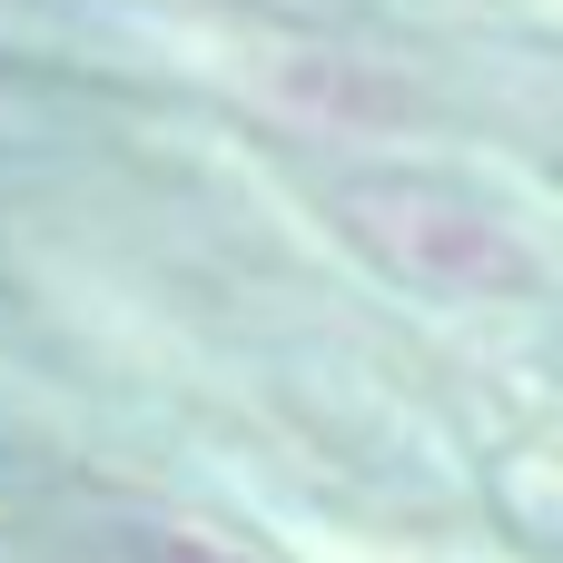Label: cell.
I'll return each mask as SVG.
<instances>
[{
    "label": "cell",
    "mask_w": 563,
    "mask_h": 563,
    "mask_svg": "<svg viewBox=\"0 0 563 563\" xmlns=\"http://www.w3.org/2000/svg\"><path fill=\"white\" fill-rule=\"evenodd\" d=\"M119 563H247V554H228V544H208L188 525H129L119 534Z\"/></svg>",
    "instance_id": "obj_2"
},
{
    "label": "cell",
    "mask_w": 563,
    "mask_h": 563,
    "mask_svg": "<svg viewBox=\"0 0 563 563\" xmlns=\"http://www.w3.org/2000/svg\"><path fill=\"white\" fill-rule=\"evenodd\" d=\"M327 208L406 287H435V297H515V287H534V257L515 247V228L485 218L475 198L435 188V178H346Z\"/></svg>",
    "instance_id": "obj_1"
}]
</instances>
